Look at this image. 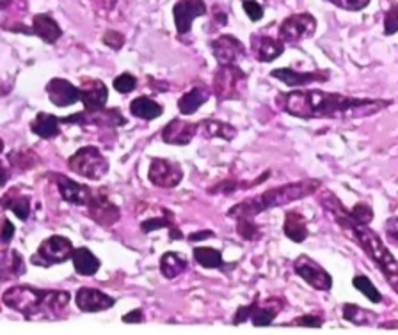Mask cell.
Instances as JSON below:
<instances>
[{
	"instance_id": "obj_52",
	"label": "cell",
	"mask_w": 398,
	"mask_h": 335,
	"mask_svg": "<svg viewBox=\"0 0 398 335\" xmlns=\"http://www.w3.org/2000/svg\"><path fill=\"white\" fill-rule=\"evenodd\" d=\"M9 4H11V0H0V11L8 8Z\"/></svg>"
},
{
	"instance_id": "obj_7",
	"label": "cell",
	"mask_w": 398,
	"mask_h": 335,
	"mask_svg": "<svg viewBox=\"0 0 398 335\" xmlns=\"http://www.w3.org/2000/svg\"><path fill=\"white\" fill-rule=\"evenodd\" d=\"M73 250H75L73 249V243L69 242L68 238L54 235L41 243L40 249H38V252L30 257V263L36 264V266H41V268L61 264V263H64V261L72 259Z\"/></svg>"
},
{
	"instance_id": "obj_23",
	"label": "cell",
	"mask_w": 398,
	"mask_h": 335,
	"mask_svg": "<svg viewBox=\"0 0 398 335\" xmlns=\"http://www.w3.org/2000/svg\"><path fill=\"white\" fill-rule=\"evenodd\" d=\"M208 98H210V89H208V87L205 86L192 87L188 93H185L183 96L178 100V110H180L183 116H191V114L198 112L199 108L207 103Z\"/></svg>"
},
{
	"instance_id": "obj_4",
	"label": "cell",
	"mask_w": 398,
	"mask_h": 335,
	"mask_svg": "<svg viewBox=\"0 0 398 335\" xmlns=\"http://www.w3.org/2000/svg\"><path fill=\"white\" fill-rule=\"evenodd\" d=\"M319 180H305L297 181V183L281 184V187L268 188L263 194L256 195V197L246 199V201L239 202L237 206H233L228 211L229 218H249L254 220L260 213L267 211L272 208H281V206L295 202L299 199H305L308 195H312L313 192H317V188L320 187Z\"/></svg>"
},
{
	"instance_id": "obj_26",
	"label": "cell",
	"mask_w": 398,
	"mask_h": 335,
	"mask_svg": "<svg viewBox=\"0 0 398 335\" xmlns=\"http://www.w3.org/2000/svg\"><path fill=\"white\" fill-rule=\"evenodd\" d=\"M72 261L75 271L79 275H82V277H93V275L100 270V266H102V261L98 259V257L94 256L89 249H86V247L73 250Z\"/></svg>"
},
{
	"instance_id": "obj_14",
	"label": "cell",
	"mask_w": 398,
	"mask_h": 335,
	"mask_svg": "<svg viewBox=\"0 0 398 335\" xmlns=\"http://www.w3.org/2000/svg\"><path fill=\"white\" fill-rule=\"evenodd\" d=\"M87 211H89L91 218L102 228H113L121 216L120 208L106 195H93L87 204Z\"/></svg>"
},
{
	"instance_id": "obj_53",
	"label": "cell",
	"mask_w": 398,
	"mask_h": 335,
	"mask_svg": "<svg viewBox=\"0 0 398 335\" xmlns=\"http://www.w3.org/2000/svg\"><path fill=\"white\" fill-rule=\"evenodd\" d=\"M4 151V141H2V139H0V153Z\"/></svg>"
},
{
	"instance_id": "obj_10",
	"label": "cell",
	"mask_w": 398,
	"mask_h": 335,
	"mask_svg": "<svg viewBox=\"0 0 398 335\" xmlns=\"http://www.w3.org/2000/svg\"><path fill=\"white\" fill-rule=\"evenodd\" d=\"M148 180L159 188H174L183 180V170L176 162L166 158H153L149 163Z\"/></svg>"
},
{
	"instance_id": "obj_50",
	"label": "cell",
	"mask_w": 398,
	"mask_h": 335,
	"mask_svg": "<svg viewBox=\"0 0 398 335\" xmlns=\"http://www.w3.org/2000/svg\"><path fill=\"white\" fill-rule=\"evenodd\" d=\"M9 180V172L6 170V167L2 165V162H0V187H4L6 183H8Z\"/></svg>"
},
{
	"instance_id": "obj_48",
	"label": "cell",
	"mask_w": 398,
	"mask_h": 335,
	"mask_svg": "<svg viewBox=\"0 0 398 335\" xmlns=\"http://www.w3.org/2000/svg\"><path fill=\"white\" fill-rule=\"evenodd\" d=\"M237 188H239V187H237L235 181H232V183H229V181H224V183H221L217 188H214L212 192H224V194H232V192H235Z\"/></svg>"
},
{
	"instance_id": "obj_35",
	"label": "cell",
	"mask_w": 398,
	"mask_h": 335,
	"mask_svg": "<svg viewBox=\"0 0 398 335\" xmlns=\"http://www.w3.org/2000/svg\"><path fill=\"white\" fill-rule=\"evenodd\" d=\"M352 284H354V288L358 289L359 293H363V295H365L370 302H373V303L382 302V295H380V291L375 288V286H373V282L370 281L368 277H365V275H356L354 281H352Z\"/></svg>"
},
{
	"instance_id": "obj_39",
	"label": "cell",
	"mask_w": 398,
	"mask_h": 335,
	"mask_svg": "<svg viewBox=\"0 0 398 335\" xmlns=\"http://www.w3.org/2000/svg\"><path fill=\"white\" fill-rule=\"evenodd\" d=\"M398 33V4H393L384 16V34L393 36Z\"/></svg>"
},
{
	"instance_id": "obj_20",
	"label": "cell",
	"mask_w": 398,
	"mask_h": 335,
	"mask_svg": "<svg viewBox=\"0 0 398 335\" xmlns=\"http://www.w3.org/2000/svg\"><path fill=\"white\" fill-rule=\"evenodd\" d=\"M55 184H57V190L61 194V197L66 202L75 206H87L89 204L91 197H93V192L86 184H80L76 181L69 180L66 176H54Z\"/></svg>"
},
{
	"instance_id": "obj_3",
	"label": "cell",
	"mask_w": 398,
	"mask_h": 335,
	"mask_svg": "<svg viewBox=\"0 0 398 335\" xmlns=\"http://www.w3.org/2000/svg\"><path fill=\"white\" fill-rule=\"evenodd\" d=\"M2 302L29 319H54L55 312H61L68 307L69 293L13 286L2 295Z\"/></svg>"
},
{
	"instance_id": "obj_34",
	"label": "cell",
	"mask_w": 398,
	"mask_h": 335,
	"mask_svg": "<svg viewBox=\"0 0 398 335\" xmlns=\"http://www.w3.org/2000/svg\"><path fill=\"white\" fill-rule=\"evenodd\" d=\"M173 225H176V223H174L173 213H171L169 209H166L162 216H153V218L144 220V222L141 223V231L148 235V233L159 231V229H164V228L171 229Z\"/></svg>"
},
{
	"instance_id": "obj_29",
	"label": "cell",
	"mask_w": 398,
	"mask_h": 335,
	"mask_svg": "<svg viewBox=\"0 0 398 335\" xmlns=\"http://www.w3.org/2000/svg\"><path fill=\"white\" fill-rule=\"evenodd\" d=\"M61 119L52 114H47V112H40L36 116V119L30 123V130H33L34 135L41 139H55L59 134H61Z\"/></svg>"
},
{
	"instance_id": "obj_41",
	"label": "cell",
	"mask_w": 398,
	"mask_h": 335,
	"mask_svg": "<svg viewBox=\"0 0 398 335\" xmlns=\"http://www.w3.org/2000/svg\"><path fill=\"white\" fill-rule=\"evenodd\" d=\"M324 324V317L317 314H305L292 321V327H306V328H320Z\"/></svg>"
},
{
	"instance_id": "obj_25",
	"label": "cell",
	"mask_w": 398,
	"mask_h": 335,
	"mask_svg": "<svg viewBox=\"0 0 398 335\" xmlns=\"http://www.w3.org/2000/svg\"><path fill=\"white\" fill-rule=\"evenodd\" d=\"M25 274V263L16 250H2L0 252V281L18 278Z\"/></svg>"
},
{
	"instance_id": "obj_33",
	"label": "cell",
	"mask_w": 398,
	"mask_h": 335,
	"mask_svg": "<svg viewBox=\"0 0 398 335\" xmlns=\"http://www.w3.org/2000/svg\"><path fill=\"white\" fill-rule=\"evenodd\" d=\"M343 317L347 321H351L352 324H358V327H370V324L375 323L377 319V316L372 310L363 309V307L356 305V303H345Z\"/></svg>"
},
{
	"instance_id": "obj_42",
	"label": "cell",
	"mask_w": 398,
	"mask_h": 335,
	"mask_svg": "<svg viewBox=\"0 0 398 335\" xmlns=\"http://www.w3.org/2000/svg\"><path fill=\"white\" fill-rule=\"evenodd\" d=\"M242 8L246 11V15L249 16L251 22H260L263 18V8L258 4L256 0H244Z\"/></svg>"
},
{
	"instance_id": "obj_30",
	"label": "cell",
	"mask_w": 398,
	"mask_h": 335,
	"mask_svg": "<svg viewBox=\"0 0 398 335\" xmlns=\"http://www.w3.org/2000/svg\"><path fill=\"white\" fill-rule=\"evenodd\" d=\"M187 270V259L178 252H166L160 257V274L166 278H176Z\"/></svg>"
},
{
	"instance_id": "obj_46",
	"label": "cell",
	"mask_w": 398,
	"mask_h": 335,
	"mask_svg": "<svg viewBox=\"0 0 398 335\" xmlns=\"http://www.w3.org/2000/svg\"><path fill=\"white\" fill-rule=\"evenodd\" d=\"M249 316H251V303L249 305L239 307L235 312V317H233V324L246 323V321H249Z\"/></svg>"
},
{
	"instance_id": "obj_36",
	"label": "cell",
	"mask_w": 398,
	"mask_h": 335,
	"mask_svg": "<svg viewBox=\"0 0 398 335\" xmlns=\"http://www.w3.org/2000/svg\"><path fill=\"white\" fill-rule=\"evenodd\" d=\"M343 213L351 220H354L358 223H365V225H368L373 220V209L368 204H356L351 209H347L343 206Z\"/></svg>"
},
{
	"instance_id": "obj_17",
	"label": "cell",
	"mask_w": 398,
	"mask_h": 335,
	"mask_svg": "<svg viewBox=\"0 0 398 335\" xmlns=\"http://www.w3.org/2000/svg\"><path fill=\"white\" fill-rule=\"evenodd\" d=\"M271 76L275 80H281L283 83L290 87L309 86L313 82H327L329 73L327 71H295L290 68H278L271 71Z\"/></svg>"
},
{
	"instance_id": "obj_5",
	"label": "cell",
	"mask_w": 398,
	"mask_h": 335,
	"mask_svg": "<svg viewBox=\"0 0 398 335\" xmlns=\"http://www.w3.org/2000/svg\"><path fill=\"white\" fill-rule=\"evenodd\" d=\"M69 169L79 176L87 177L91 181L102 180L107 172H109V162L102 151L94 146H86L80 148L72 158L68 160Z\"/></svg>"
},
{
	"instance_id": "obj_44",
	"label": "cell",
	"mask_w": 398,
	"mask_h": 335,
	"mask_svg": "<svg viewBox=\"0 0 398 335\" xmlns=\"http://www.w3.org/2000/svg\"><path fill=\"white\" fill-rule=\"evenodd\" d=\"M0 225H2V228H0V243H2V245H8L13 240V236H15V225H13V222L9 218H2Z\"/></svg>"
},
{
	"instance_id": "obj_8",
	"label": "cell",
	"mask_w": 398,
	"mask_h": 335,
	"mask_svg": "<svg viewBox=\"0 0 398 335\" xmlns=\"http://www.w3.org/2000/svg\"><path fill=\"white\" fill-rule=\"evenodd\" d=\"M317 33V20L309 13H295L279 25V41L285 45H297Z\"/></svg>"
},
{
	"instance_id": "obj_12",
	"label": "cell",
	"mask_w": 398,
	"mask_h": 335,
	"mask_svg": "<svg viewBox=\"0 0 398 335\" xmlns=\"http://www.w3.org/2000/svg\"><path fill=\"white\" fill-rule=\"evenodd\" d=\"M207 15V4L203 0H180L173 8L174 25L180 36L191 33V27L195 18Z\"/></svg>"
},
{
	"instance_id": "obj_49",
	"label": "cell",
	"mask_w": 398,
	"mask_h": 335,
	"mask_svg": "<svg viewBox=\"0 0 398 335\" xmlns=\"http://www.w3.org/2000/svg\"><path fill=\"white\" fill-rule=\"evenodd\" d=\"M212 236H214V233L212 231H199V233H194V235L188 236V242H199V240L212 238Z\"/></svg>"
},
{
	"instance_id": "obj_24",
	"label": "cell",
	"mask_w": 398,
	"mask_h": 335,
	"mask_svg": "<svg viewBox=\"0 0 398 335\" xmlns=\"http://www.w3.org/2000/svg\"><path fill=\"white\" fill-rule=\"evenodd\" d=\"M33 34H36L38 37L45 41V43H55L59 37L62 36V29L59 27V23L52 18L47 13L36 15L33 20Z\"/></svg>"
},
{
	"instance_id": "obj_22",
	"label": "cell",
	"mask_w": 398,
	"mask_h": 335,
	"mask_svg": "<svg viewBox=\"0 0 398 335\" xmlns=\"http://www.w3.org/2000/svg\"><path fill=\"white\" fill-rule=\"evenodd\" d=\"M283 233L288 240H292L293 243H302L306 242L309 235L308 222H306L305 215L301 211H286L285 223H283Z\"/></svg>"
},
{
	"instance_id": "obj_40",
	"label": "cell",
	"mask_w": 398,
	"mask_h": 335,
	"mask_svg": "<svg viewBox=\"0 0 398 335\" xmlns=\"http://www.w3.org/2000/svg\"><path fill=\"white\" fill-rule=\"evenodd\" d=\"M324 2H329L336 8L345 9V11H361L370 4V0H324Z\"/></svg>"
},
{
	"instance_id": "obj_27",
	"label": "cell",
	"mask_w": 398,
	"mask_h": 335,
	"mask_svg": "<svg viewBox=\"0 0 398 335\" xmlns=\"http://www.w3.org/2000/svg\"><path fill=\"white\" fill-rule=\"evenodd\" d=\"M132 116H135L137 119L142 121H153L159 119L164 114V107L160 103H157L155 100L148 96H139L135 100H132L130 103Z\"/></svg>"
},
{
	"instance_id": "obj_6",
	"label": "cell",
	"mask_w": 398,
	"mask_h": 335,
	"mask_svg": "<svg viewBox=\"0 0 398 335\" xmlns=\"http://www.w3.org/2000/svg\"><path fill=\"white\" fill-rule=\"evenodd\" d=\"M247 75L237 64L221 66L214 76V94L219 101L240 100L246 93Z\"/></svg>"
},
{
	"instance_id": "obj_38",
	"label": "cell",
	"mask_w": 398,
	"mask_h": 335,
	"mask_svg": "<svg viewBox=\"0 0 398 335\" xmlns=\"http://www.w3.org/2000/svg\"><path fill=\"white\" fill-rule=\"evenodd\" d=\"M113 86L118 93L128 94L132 93V90H135V87H137V78H135L134 75H130V73H123V75L114 78Z\"/></svg>"
},
{
	"instance_id": "obj_21",
	"label": "cell",
	"mask_w": 398,
	"mask_h": 335,
	"mask_svg": "<svg viewBox=\"0 0 398 335\" xmlns=\"http://www.w3.org/2000/svg\"><path fill=\"white\" fill-rule=\"evenodd\" d=\"M251 50H253L256 61L272 62L281 57L283 52H285V43L271 36H265V34H253L251 36Z\"/></svg>"
},
{
	"instance_id": "obj_19",
	"label": "cell",
	"mask_w": 398,
	"mask_h": 335,
	"mask_svg": "<svg viewBox=\"0 0 398 335\" xmlns=\"http://www.w3.org/2000/svg\"><path fill=\"white\" fill-rule=\"evenodd\" d=\"M47 94L55 107H72L80 100V89L64 78H52L47 86Z\"/></svg>"
},
{
	"instance_id": "obj_51",
	"label": "cell",
	"mask_w": 398,
	"mask_h": 335,
	"mask_svg": "<svg viewBox=\"0 0 398 335\" xmlns=\"http://www.w3.org/2000/svg\"><path fill=\"white\" fill-rule=\"evenodd\" d=\"M169 238L171 240H181V238H183V235H181V231L176 228V225H173V228L169 229Z\"/></svg>"
},
{
	"instance_id": "obj_16",
	"label": "cell",
	"mask_w": 398,
	"mask_h": 335,
	"mask_svg": "<svg viewBox=\"0 0 398 335\" xmlns=\"http://www.w3.org/2000/svg\"><path fill=\"white\" fill-rule=\"evenodd\" d=\"M76 307H79L82 312H102V310L110 309V307L116 303V300L113 296L106 295L100 289L93 288H80L76 291Z\"/></svg>"
},
{
	"instance_id": "obj_18",
	"label": "cell",
	"mask_w": 398,
	"mask_h": 335,
	"mask_svg": "<svg viewBox=\"0 0 398 335\" xmlns=\"http://www.w3.org/2000/svg\"><path fill=\"white\" fill-rule=\"evenodd\" d=\"M285 307L283 298H267L260 302V298L251 303V316L249 321L254 327H268L275 319L281 309Z\"/></svg>"
},
{
	"instance_id": "obj_15",
	"label": "cell",
	"mask_w": 398,
	"mask_h": 335,
	"mask_svg": "<svg viewBox=\"0 0 398 335\" xmlns=\"http://www.w3.org/2000/svg\"><path fill=\"white\" fill-rule=\"evenodd\" d=\"M198 134V123H188V121L176 119L169 121L162 130V141L171 146H187Z\"/></svg>"
},
{
	"instance_id": "obj_11",
	"label": "cell",
	"mask_w": 398,
	"mask_h": 335,
	"mask_svg": "<svg viewBox=\"0 0 398 335\" xmlns=\"http://www.w3.org/2000/svg\"><path fill=\"white\" fill-rule=\"evenodd\" d=\"M210 48L214 52V57L219 62V66L237 64V62L246 57V47H244L239 37L232 36V34L219 36L217 40L212 41Z\"/></svg>"
},
{
	"instance_id": "obj_28",
	"label": "cell",
	"mask_w": 398,
	"mask_h": 335,
	"mask_svg": "<svg viewBox=\"0 0 398 335\" xmlns=\"http://www.w3.org/2000/svg\"><path fill=\"white\" fill-rule=\"evenodd\" d=\"M198 131L205 139H222V141H233L237 137V128L228 123L215 119H205L198 123Z\"/></svg>"
},
{
	"instance_id": "obj_45",
	"label": "cell",
	"mask_w": 398,
	"mask_h": 335,
	"mask_svg": "<svg viewBox=\"0 0 398 335\" xmlns=\"http://www.w3.org/2000/svg\"><path fill=\"white\" fill-rule=\"evenodd\" d=\"M386 238L391 245L398 249V216H393L386 222Z\"/></svg>"
},
{
	"instance_id": "obj_31",
	"label": "cell",
	"mask_w": 398,
	"mask_h": 335,
	"mask_svg": "<svg viewBox=\"0 0 398 335\" xmlns=\"http://www.w3.org/2000/svg\"><path fill=\"white\" fill-rule=\"evenodd\" d=\"M0 206L4 209H11L20 220L25 222L30 215V202L29 197H23V195H16V192L11 194H6L4 197H0Z\"/></svg>"
},
{
	"instance_id": "obj_13",
	"label": "cell",
	"mask_w": 398,
	"mask_h": 335,
	"mask_svg": "<svg viewBox=\"0 0 398 335\" xmlns=\"http://www.w3.org/2000/svg\"><path fill=\"white\" fill-rule=\"evenodd\" d=\"M80 89V101L84 103L86 112L103 110L109 100V89L106 83L98 78H84Z\"/></svg>"
},
{
	"instance_id": "obj_43",
	"label": "cell",
	"mask_w": 398,
	"mask_h": 335,
	"mask_svg": "<svg viewBox=\"0 0 398 335\" xmlns=\"http://www.w3.org/2000/svg\"><path fill=\"white\" fill-rule=\"evenodd\" d=\"M103 43L113 48V50H121L125 45V37L118 30H109V33L103 34Z\"/></svg>"
},
{
	"instance_id": "obj_1",
	"label": "cell",
	"mask_w": 398,
	"mask_h": 335,
	"mask_svg": "<svg viewBox=\"0 0 398 335\" xmlns=\"http://www.w3.org/2000/svg\"><path fill=\"white\" fill-rule=\"evenodd\" d=\"M393 100L343 96L320 89H295L279 93L275 105L283 112L301 119H359L370 117L387 108Z\"/></svg>"
},
{
	"instance_id": "obj_2",
	"label": "cell",
	"mask_w": 398,
	"mask_h": 335,
	"mask_svg": "<svg viewBox=\"0 0 398 335\" xmlns=\"http://www.w3.org/2000/svg\"><path fill=\"white\" fill-rule=\"evenodd\" d=\"M320 204H322L327 211L333 213L334 220H336V223L341 228V231H343L352 242L358 243V245L368 254L370 259L375 261L377 266L382 270L384 277L387 278L390 286L393 288V291L398 295V263L393 257V254L384 245L380 236L377 235V233H373L372 229H368V225H365V223H358L348 218L343 213V204L340 202V199L334 194H331V192H324V194L320 195Z\"/></svg>"
},
{
	"instance_id": "obj_37",
	"label": "cell",
	"mask_w": 398,
	"mask_h": 335,
	"mask_svg": "<svg viewBox=\"0 0 398 335\" xmlns=\"http://www.w3.org/2000/svg\"><path fill=\"white\" fill-rule=\"evenodd\" d=\"M237 233H239L244 240H247V242H254V240H258L261 236L260 229H258V225L254 223V220L249 218L237 220Z\"/></svg>"
},
{
	"instance_id": "obj_47",
	"label": "cell",
	"mask_w": 398,
	"mask_h": 335,
	"mask_svg": "<svg viewBox=\"0 0 398 335\" xmlns=\"http://www.w3.org/2000/svg\"><path fill=\"white\" fill-rule=\"evenodd\" d=\"M144 316H142V310H132L130 314L123 316L125 323H142Z\"/></svg>"
},
{
	"instance_id": "obj_9",
	"label": "cell",
	"mask_w": 398,
	"mask_h": 335,
	"mask_svg": "<svg viewBox=\"0 0 398 335\" xmlns=\"http://www.w3.org/2000/svg\"><path fill=\"white\" fill-rule=\"evenodd\" d=\"M293 271H295L306 284L312 286L317 291H329L333 288V277L324 270L317 261H313L309 256H299L293 261Z\"/></svg>"
},
{
	"instance_id": "obj_32",
	"label": "cell",
	"mask_w": 398,
	"mask_h": 335,
	"mask_svg": "<svg viewBox=\"0 0 398 335\" xmlns=\"http://www.w3.org/2000/svg\"><path fill=\"white\" fill-rule=\"evenodd\" d=\"M194 259L199 266L207 268V270H215V268L224 266L221 250L212 249V247H195Z\"/></svg>"
}]
</instances>
